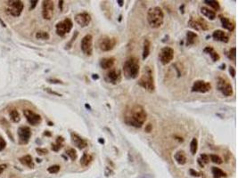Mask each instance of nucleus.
Instances as JSON below:
<instances>
[{
  "label": "nucleus",
  "mask_w": 238,
  "mask_h": 178,
  "mask_svg": "<svg viewBox=\"0 0 238 178\" xmlns=\"http://www.w3.org/2000/svg\"><path fill=\"white\" fill-rule=\"evenodd\" d=\"M147 119L146 111L143 106L134 104L129 107L124 113V121L127 125L134 127H141Z\"/></svg>",
  "instance_id": "nucleus-1"
},
{
  "label": "nucleus",
  "mask_w": 238,
  "mask_h": 178,
  "mask_svg": "<svg viewBox=\"0 0 238 178\" xmlns=\"http://www.w3.org/2000/svg\"><path fill=\"white\" fill-rule=\"evenodd\" d=\"M140 71L139 61L136 57H130L123 64L124 76L129 79H135L138 77Z\"/></svg>",
  "instance_id": "nucleus-2"
},
{
  "label": "nucleus",
  "mask_w": 238,
  "mask_h": 178,
  "mask_svg": "<svg viewBox=\"0 0 238 178\" xmlns=\"http://www.w3.org/2000/svg\"><path fill=\"white\" fill-rule=\"evenodd\" d=\"M164 21V13L159 6L151 7L147 12V22L153 29L160 28Z\"/></svg>",
  "instance_id": "nucleus-3"
},
{
  "label": "nucleus",
  "mask_w": 238,
  "mask_h": 178,
  "mask_svg": "<svg viewBox=\"0 0 238 178\" xmlns=\"http://www.w3.org/2000/svg\"><path fill=\"white\" fill-rule=\"evenodd\" d=\"M138 85L142 86L144 89L146 91L153 93L155 89V80H154V76H153V71L149 66H145L144 69L143 73L141 78L138 80Z\"/></svg>",
  "instance_id": "nucleus-4"
},
{
  "label": "nucleus",
  "mask_w": 238,
  "mask_h": 178,
  "mask_svg": "<svg viewBox=\"0 0 238 178\" xmlns=\"http://www.w3.org/2000/svg\"><path fill=\"white\" fill-rule=\"evenodd\" d=\"M117 40L115 37L109 36H103L98 40V47L103 52H109L115 47Z\"/></svg>",
  "instance_id": "nucleus-5"
},
{
  "label": "nucleus",
  "mask_w": 238,
  "mask_h": 178,
  "mask_svg": "<svg viewBox=\"0 0 238 178\" xmlns=\"http://www.w3.org/2000/svg\"><path fill=\"white\" fill-rule=\"evenodd\" d=\"M73 27L72 20L70 18H65L63 21L60 22L55 26V31L56 34L60 37H64L69 32H71Z\"/></svg>",
  "instance_id": "nucleus-6"
},
{
  "label": "nucleus",
  "mask_w": 238,
  "mask_h": 178,
  "mask_svg": "<svg viewBox=\"0 0 238 178\" xmlns=\"http://www.w3.org/2000/svg\"><path fill=\"white\" fill-rule=\"evenodd\" d=\"M217 87L218 91L226 97H229L233 95V86L229 83V81L225 78H218L217 80Z\"/></svg>",
  "instance_id": "nucleus-7"
},
{
  "label": "nucleus",
  "mask_w": 238,
  "mask_h": 178,
  "mask_svg": "<svg viewBox=\"0 0 238 178\" xmlns=\"http://www.w3.org/2000/svg\"><path fill=\"white\" fill-rule=\"evenodd\" d=\"M80 47L83 54L87 56H91L93 54V37L91 34H87L83 37L80 43Z\"/></svg>",
  "instance_id": "nucleus-8"
},
{
  "label": "nucleus",
  "mask_w": 238,
  "mask_h": 178,
  "mask_svg": "<svg viewBox=\"0 0 238 178\" xmlns=\"http://www.w3.org/2000/svg\"><path fill=\"white\" fill-rule=\"evenodd\" d=\"M174 58V50L171 47H165L162 48L159 54V59L163 65L169 64Z\"/></svg>",
  "instance_id": "nucleus-9"
},
{
  "label": "nucleus",
  "mask_w": 238,
  "mask_h": 178,
  "mask_svg": "<svg viewBox=\"0 0 238 178\" xmlns=\"http://www.w3.org/2000/svg\"><path fill=\"white\" fill-rule=\"evenodd\" d=\"M7 3H8V5H9L8 12H10V14L14 16V17L20 16L23 10V3L22 1H19V0L8 1Z\"/></svg>",
  "instance_id": "nucleus-10"
},
{
  "label": "nucleus",
  "mask_w": 238,
  "mask_h": 178,
  "mask_svg": "<svg viewBox=\"0 0 238 178\" xmlns=\"http://www.w3.org/2000/svg\"><path fill=\"white\" fill-rule=\"evenodd\" d=\"M55 5L54 2L50 0H45L42 4V15L45 20H51L54 15Z\"/></svg>",
  "instance_id": "nucleus-11"
},
{
  "label": "nucleus",
  "mask_w": 238,
  "mask_h": 178,
  "mask_svg": "<svg viewBox=\"0 0 238 178\" xmlns=\"http://www.w3.org/2000/svg\"><path fill=\"white\" fill-rule=\"evenodd\" d=\"M105 80L112 85L119 84L121 81V72L118 69H111L105 74Z\"/></svg>",
  "instance_id": "nucleus-12"
},
{
  "label": "nucleus",
  "mask_w": 238,
  "mask_h": 178,
  "mask_svg": "<svg viewBox=\"0 0 238 178\" xmlns=\"http://www.w3.org/2000/svg\"><path fill=\"white\" fill-rule=\"evenodd\" d=\"M211 89V85L203 80H196L192 86V92L205 94Z\"/></svg>",
  "instance_id": "nucleus-13"
},
{
  "label": "nucleus",
  "mask_w": 238,
  "mask_h": 178,
  "mask_svg": "<svg viewBox=\"0 0 238 178\" xmlns=\"http://www.w3.org/2000/svg\"><path fill=\"white\" fill-rule=\"evenodd\" d=\"M188 26L191 27L192 29L195 30L196 31H202V30H209L208 23L202 18H199V19L191 18L189 22H188Z\"/></svg>",
  "instance_id": "nucleus-14"
},
{
  "label": "nucleus",
  "mask_w": 238,
  "mask_h": 178,
  "mask_svg": "<svg viewBox=\"0 0 238 178\" xmlns=\"http://www.w3.org/2000/svg\"><path fill=\"white\" fill-rule=\"evenodd\" d=\"M74 20L77 23V24L80 25L81 28H85V27H87L91 23V16L88 12H80V13L76 14Z\"/></svg>",
  "instance_id": "nucleus-15"
},
{
  "label": "nucleus",
  "mask_w": 238,
  "mask_h": 178,
  "mask_svg": "<svg viewBox=\"0 0 238 178\" xmlns=\"http://www.w3.org/2000/svg\"><path fill=\"white\" fill-rule=\"evenodd\" d=\"M23 114L25 116L26 119L28 120V122L32 125V126H37L38 125L40 122H41V116L37 114L35 112H33L32 110H23Z\"/></svg>",
  "instance_id": "nucleus-16"
},
{
  "label": "nucleus",
  "mask_w": 238,
  "mask_h": 178,
  "mask_svg": "<svg viewBox=\"0 0 238 178\" xmlns=\"http://www.w3.org/2000/svg\"><path fill=\"white\" fill-rule=\"evenodd\" d=\"M18 136L20 143L26 144L30 141V138L31 136V131L28 127H22L18 129Z\"/></svg>",
  "instance_id": "nucleus-17"
},
{
  "label": "nucleus",
  "mask_w": 238,
  "mask_h": 178,
  "mask_svg": "<svg viewBox=\"0 0 238 178\" xmlns=\"http://www.w3.org/2000/svg\"><path fill=\"white\" fill-rule=\"evenodd\" d=\"M72 137V143L77 146L80 150H83L87 146V140H85L84 138H82L81 136H80L78 134L76 133H72L71 134Z\"/></svg>",
  "instance_id": "nucleus-18"
},
{
  "label": "nucleus",
  "mask_w": 238,
  "mask_h": 178,
  "mask_svg": "<svg viewBox=\"0 0 238 178\" xmlns=\"http://www.w3.org/2000/svg\"><path fill=\"white\" fill-rule=\"evenodd\" d=\"M212 37L216 41H220L223 43H227L229 41V37L226 35V32H224L221 30H217L212 33Z\"/></svg>",
  "instance_id": "nucleus-19"
},
{
  "label": "nucleus",
  "mask_w": 238,
  "mask_h": 178,
  "mask_svg": "<svg viewBox=\"0 0 238 178\" xmlns=\"http://www.w3.org/2000/svg\"><path fill=\"white\" fill-rule=\"evenodd\" d=\"M115 63V59L113 57H108V58H103L100 61V67L104 70H111Z\"/></svg>",
  "instance_id": "nucleus-20"
},
{
  "label": "nucleus",
  "mask_w": 238,
  "mask_h": 178,
  "mask_svg": "<svg viewBox=\"0 0 238 178\" xmlns=\"http://www.w3.org/2000/svg\"><path fill=\"white\" fill-rule=\"evenodd\" d=\"M219 19H220V22H221V24H222V27L224 29L227 30L228 31L232 32L234 31L235 30V24L233 23L227 17H225L223 15H219Z\"/></svg>",
  "instance_id": "nucleus-21"
},
{
  "label": "nucleus",
  "mask_w": 238,
  "mask_h": 178,
  "mask_svg": "<svg viewBox=\"0 0 238 178\" xmlns=\"http://www.w3.org/2000/svg\"><path fill=\"white\" fill-rule=\"evenodd\" d=\"M204 53H206V54H208L210 56H211V58L212 59L213 61H219L220 59V56H219V54L216 52L214 50V48L212 47H210V46H208V47H206L204 48Z\"/></svg>",
  "instance_id": "nucleus-22"
},
{
  "label": "nucleus",
  "mask_w": 238,
  "mask_h": 178,
  "mask_svg": "<svg viewBox=\"0 0 238 178\" xmlns=\"http://www.w3.org/2000/svg\"><path fill=\"white\" fill-rule=\"evenodd\" d=\"M151 52V42L149 39H144L143 45V54H142V59L144 61L146 59Z\"/></svg>",
  "instance_id": "nucleus-23"
},
{
  "label": "nucleus",
  "mask_w": 238,
  "mask_h": 178,
  "mask_svg": "<svg viewBox=\"0 0 238 178\" xmlns=\"http://www.w3.org/2000/svg\"><path fill=\"white\" fill-rule=\"evenodd\" d=\"M201 12L202 13V15H204L205 17H207L211 21H213V20L216 19V12H215V11L211 10L208 7H205V6L202 7L201 8Z\"/></svg>",
  "instance_id": "nucleus-24"
},
{
  "label": "nucleus",
  "mask_w": 238,
  "mask_h": 178,
  "mask_svg": "<svg viewBox=\"0 0 238 178\" xmlns=\"http://www.w3.org/2000/svg\"><path fill=\"white\" fill-rule=\"evenodd\" d=\"M20 162L26 166H29L30 168L34 167V163H33V159L32 157L30 155H25L23 157H22L20 159Z\"/></svg>",
  "instance_id": "nucleus-25"
},
{
  "label": "nucleus",
  "mask_w": 238,
  "mask_h": 178,
  "mask_svg": "<svg viewBox=\"0 0 238 178\" xmlns=\"http://www.w3.org/2000/svg\"><path fill=\"white\" fill-rule=\"evenodd\" d=\"M198 38V35L195 32L193 31H187L186 33V46H192L195 43V41Z\"/></svg>",
  "instance_id": "nucleus-26"
},
{
  "label": "nucleus",
  "mask_w": 238,
  "mask_h": 178,
  "mask_svg": "<svg viewBox=\"0 0 238 178\" xmlns=\"http://www.w3.org/2000/svg\"><path fill=\"white\" fill-rule=\"evenodd\" d=\"M175 159L179 165H185L186 163V157L185 155V152L182 151H179L175 154Z\"/></svg>",
  "instance_id": "nucleus-27"
},
{
  "label": "nucleus",
  "mask_w": 238,
  "mask_h": 178,
  "mask_svg": "<svg viewBox=\"0 0 238 178\" xmlns=\"http://www.w3.org/2000/svg\"><path fill=\"white\" fill-rule=\"evenodd\" d=\"M92 160H93V157L90 154L85 152V153L82 155L81 159H80V164H81V166H87L92 162Z\"/></svg>",
  "instance_id": "nucleus-28"
},
{
  "label": "nucleus",
  "mask_w": 238,
  "mask_h": 178,
  "mask_svg": "<svg viewBox=\"0 0 238 178\" xmlns=\"http://www.w3.org/2000/svg\"><path fill=\"white\" fill-rule=\"evenodd\" d=\"M211 171H212V175H213V177L214 178H223L226 176V173L222 169H220L218 167L213 166Z\"/></svg>",
  "instance_id": "nucleus-29"
},
{
  "label": "nucleus",
  "mask_w": 238,
  "mask_h": 178,
  "mask_svg": "<svg viewBox=\"0 0 238 178\" xmlns=\"http://www.w3.org/2000/svg\"><path fill=\"white\" fill-rule=\"evenodd\" d=\"M198 150V140L196 138H193L190 142V152L192 155H195Z\"/></svg>",
  "instance_id": "nucleus-30"
},
{
  "label": "nucleus",
  "mask_w": 238,
  "mask_h": 178,
  "mask_svg": "<svg viewBox=\"0 0 238 178\" xmlns=\"http://www.w3.org/2000/svg\"><path fill=\"white\" fill-rule=\"evenodd\" d=\"M204 3L208 5H210L211 8H213L214 10L218 11L219 10L220 6H219V3L218 1H215V0H205Z\"/></svg>",
  "instance_id": "nucleus-31"
},
{
  "label": "nucleus",
  "mask_w": 238,
  "mask_h": 178,
  "mask_svg": "<svg viewBox=\"0 0 238 178\" xmlns=\"http://www.w3.org/2000/svg\"><path fill=\"white\" fill-rule=\"evenodd\" d=\"M10 119L12 120V122L14 123H17L21 120V118H20V115H19V112L16 110H12V111L10 112Z\"/></svg>",
  "instance_id": "nucleus-32"
},
{
  "label": "nucleus",
  "mask_w": 238,
  "mask_h": 178,
  "mask_svg": "<svg viewBox=\"0 0 238 178\" xmlns=\"http://www.w3.org/2000/svg\"><path fill=\"white\" fill-rule=\"evenodd\" d=\"M65 153L67 156L70 157V159L72 160H76L77 159V157H78V154H77V152L73 149V148H70L68 150H66Z\"/></svg>",
  "instance_id": "nucleus-33"
},
{
  "label": "nucleus",
  "mask_w": 238,
  "mask_h": 178,
  "mask_svg": "<svg viewBox=\"0 0 238 178\" xmlns=\"http://www.w3.org/2000/svg\"><path fill=\"white\" fill-rule=\"evenodd\" d=\"M209 158H210V159L215 163V164H217V165H220V164H222L223 163V160H222V159L218 156V155H216V154H211L209 156Z\"/></svg>",
  "instance_id": "nucleus-34"
},
{
  "label": "nucleus",
  "mask_w": 238,
  "mask_h": 178,
  "mask_svg": "<svg viewBox=\"0 0 238 178\" xmlns=\"http://www.w3.org/2000/svg\"><path fill=\"white\" fill-rule=\"evenodd\" d=\"M50 36L47 31H38L36 33L37 39H42V40H48L49 39Z\"/></svg>",
  "instance_id": "nucleus-35"
},
{
  "label": "nucleus",
  "mask_w": 238,
  "mask_h": 178,
  "mask_svg": "<svg viewBox=\"0 0 238 178\" xmlns=\"http://www.w3.org/2000/svg\"><path fill=\"white\" fill-rule=\"evenodd\" d=\"M227 57L232 61H236V48L232 47L230 48V50L227 53Z\"/></svg>",
  "instance_id": "nucleus-36"
},
{
  "label": "nucleus",
  "mask_w": 238,
  "mask_h": 178,
  "mask_svg": "<svg viewBox=\"0 0 238 178\" xmlns=\"http://www.w3.org/2000/svg\"><path fill=\"white\" fill-rule=\"evenodd\" d=\"M59 170L60 166H58V165H54V166H49L48 168V173H50V174H56V173L59 172Z\"/></svg>",
  "instance_id": "nucleus-37"
},
{
  "label": "nucleus",
  "mask_w": 238,
  "mask_h": 178,
  "mask_svg": "<svg viewBox=\"0 0 238 178\" xmlns=\"http://www.w3.org/2000/svg\"><path fill=\"white\" fill-rule=\"evenodd\" d=\"M201 160H202V162L205 165V164H208L209 162H210V158H209V155L205 154V153H203V154H201L200 156V158H199Z\"/></svg>",
  "instance_id": "nucleus-38"
},
{
  "label": "nucleus",
  "mask_w": 238,
  "mask_h": 178,
  "mask_svg": "<svg viewBox=\"0 0 238 178\" xmlns=\"http://www.w3.org/2000/svg\"><path fill=\"white\" fill-rule=\"evenodd\" d=\"M36 151L39 155H46L48 153V151L45 148H37Z\"/></svg>",
  "instance_id": "nucleus-39"
},
{
  "label": "nucleus",
  "mask_w": 238,
  "mask_h": 178,
  "mask_svg": "<svg viewBox=\"0 0 238 178\" xmlns=\"http://www.w3.org/2000/svg\"><path fill=\"white\" fill-rule=\"evenodd\" d=\"M78 34H79V33H78V31H75V34H74V35L72 36V40H71V41H70V42H69V44H68V45H67V46H66V47H66V48H67V49H69V48L72 47V42H73V41H75V39H76V37H78Z\"/></svg>",
  "instance_id": "nucleus-40"
},
{
  "label": "nucleus",
  "mask_w": 238,
  "mask_h": 178,
  "mask_svg": "<svg viewBox=\"0 0 238 178\" xmlns=\"http://www.w3.org/2000/svg\"><path fill=\"white\" fill-rule=\"evenodd\" d=\"M5 146H6V142L4 140V138L0 135V152L3 151L5 148Z\"/></svg>",
  "instance_id": "nucleus-41"
},
{
  "label": "nucleus",
  "mask_w": 238,
  "mask_h": 178,
  "mask_svg": "<svg viewBox=\"0 0 238 178\" xmlns=\"http://www.w3.org/2000/svg\"><path fill=\"white\" fill-rule=\"evenodd\" d=\"M189 173H190V175L192 176H194V177H199V176H201V173H199V172H197V171H195V170H194V169H190V170H189Z\"/></svg>",
  "instance_id": "nucleus-42"
},
{
  "label": "nucleus",
  "mask_w": 238,
  "mask_h": 178,
  "mask_svg": "<svg viewBox=\"0 0 238 178\" xmlns=\"http://www.w3.org/2000/svg\"><path fill=\"white\" fill-rule=\"evenodd\" d=\"M62 147V146H61V145L57 144V143H54V144H52V150H53L54 152H58Z\"/></svg>",
  "instance_id": "nucleus-43"
},
{
  "label": "nucleus",
  "mask_w": 238,
  "mask_h": 178,
  "mask_svg": "<svg viewBox=\"0 0 238 178\" xmlns=\"http://www.w3.org/2000/svg\"><path fill=\"white\" fill-rule=\"evenodd\" d=\"M229 72H230V74H231V76L233 77V78H235L236 77V70H235V68L234 67H229Z\"/></svg>",
  "instance_id": "nucleus-44"
},
{
  "label": "nucleus",
  "mask_w": 238,
  "mask_h": 178,
  "mask_svg": "<svg viewBox=\"0 0 238 178\" xmlns=\"http://www.w3.org/2000/svg\"><path fill=\"white\" fill-rule=\"evenodd\" d=\"M152 129H153V127H152L151 124H147L146 127H145V128H144V130H145L146 133H150V132H152Z\"/></svg>",
  "instance_id": "nucleus-45"
},
{
  "label": "nucleus",
  "mask_w": 238,
  "mask_h": 178,
  "mask_svg": "<svg viewBox=\"0 0 238 178\" xmlns=\"http://www.w3.org/2000/svg\"><path fill=\"white\" fill-rule=\"evenodd\" d=\"M48 81H49L50 83H53V84H63L61 80H58V79H48Z\"/></svg>",
  "instance_id": "nucleus-46"
},
{
  "label": "nucleus",
  "mask_w": 238,
  "mask_h": 178,
  "mask_svg": "<svg viewBox=\"0 0 238 178\" xmlns=\"http://www.w3.org/2000/svg\"><path fill=\"white\" fill-rule=\"evenodd\" d=\"M37 4V1L35 0V1H30V10H33L35 7H36Z\"/></svg>",
  "instance_id": "nucleus-47"
},
{
  "label": "nucleus",
  "mask_w": 238,
  "mask_h": 178,
  "mask_svg": "<svg viewBox=\"0 0 238 178\" xmlns=\"http://www.w3.org/2000/svg\"><path fill=\"white\" fill-rule=\"evenodd\" d=\"M6 167H7V165H6V164H2V165H0V175L3 173V171H4Z\"/></svg>",
  "instance_id": "nucleus-48"
},
{
  "label": "nucleus",
  "mask_w": 238,
  "mask_h": 178,
  "mask_svg": "<svg viewBox=\"0 0 238 178\" xmlns=\"http://www.w3.org/2000/svg\"><path fill=\"white\" fill-rule=\"evenodd\" d=\"M197 162H198V164H199V166H201V167H203V166H204V164H203V163H202V160H201V159H197Z\"/></svg>",
  "instance_id": "nucleus-49"
},
{
  "label": "nucleus",
  "mask_w": 238,
  "mask_h": 178,
  "mask_svg": "<svg viewBox=\"0 0 238 178\" xmlns=\"http://www.w3.org/2000/svg\"><path fill=\"white\" fill-rule=\"evenodd\" d=\"M117 3L119 4V6H123V4H124V1H122V0H118L117 1Z\"/></svg>",
  "instance_id": "nucleus-50"
},
{
  "label": "nucleus",
  "mask_w": 238,
  "mask_h": 178,
  "mask_svg": "<svg viewBox=\"0 0 238 178\" xmlns=\"http://www.w3.org/2000/svg\"><path fill=\"white\" fill-rule=\"evenodd\" d=\"M47 91H48L50 94H53V95H58V96H61V95L59 94H57V93H55V92H53V91H50V90H48V88H47Z\"/></svg>",
  "instance_id": "nucleus-51"
},
{
  "label": "nucleus",
  "mask_w": 238,
  "mask_h": 178,
  "mask_svg": "<svg viewBox=\"0 0 238 178\" xmlns=\"http://www.w3.org/2000/svg\"><path fill=\"white\" fill-rule=\"evenodd\" d=\"M62 5H63V1H59V7L61 10H62Z\"/></svg>",
  "instance_id": "nucleus-52"
},
{
  "label": "nucleus",
  "mask_w": 238,
  "mask_h": 178,
  "mask_svg": "<svg viewBox=\"0 0 238 178\" xmlns=\"http://www.w3.org/2000/svg\"><path fill=\"white\" fill-rule=\"evenodd\" d=\"M92 78H93L94 79H99V77H98V75H97V74H93Z\"/></svg>",
  "instance_id": "nucleus-53"
},
{
  "label": "nucleus",
  "mask_w": 238,
  "mask_h": 178,
  "mask_svg": "<svg viewBox=\"0 0 238 178\" xmlns=\"http://www.w3.org/2000/svg\"><path fill=\"white\" fill-rule=\"evenodd\" d=\"M98 142H100V143H103V144H104V143H105V140H104V139H102V138H99Z\"/></svg>",
  "instance_id": "nucleus-54"
},
{
  "label": "nucleus",
  "mask_w": 238,
  "mask_h": 178,
  "mask_svg": "<svg viewBox=\"0 0 238 178\" xmlns=\"http://www.w3.org/2000/svg\"><path fill=\"white\" fill-rule=\"evenodd\" d=\"M45 134H46V135H48V136H50V135H51V133H48V131H46Z\"/></svg>",
  "instance_id": "nucleus-55"
},
{
  "label": "nucleus",
  "mask_w": 238,
  "mask_h": 178,
  "mask_svg": "<svg viewBox=\"0 0 238 178\" xmlns=\"http://www.w3.org/2000/svg\"><path fill=\"white\" fill-rule=\"evenodd\" d=\"M225 66H226V65H225V64H223V65L221 66V68H220V69H221V70H225Z\"/></svg>",
  "instance_id": "nucleus-56"
}]
</instances>
